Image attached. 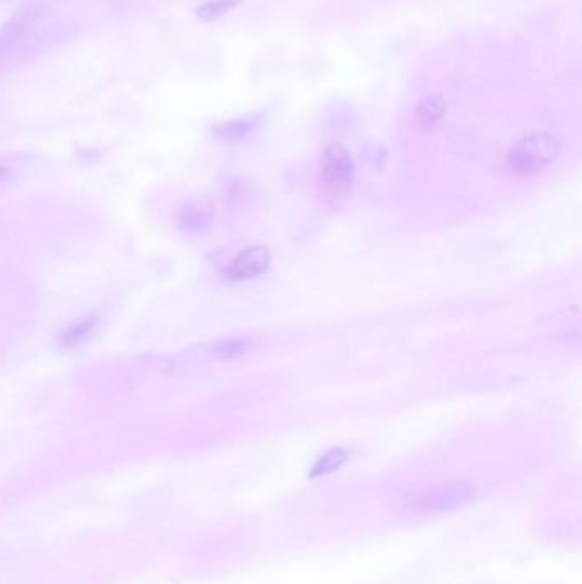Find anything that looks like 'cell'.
<instances>
[{"instance_id":"4","label":"cell","mask_w":582,"mask_h":584,"mask_svg":"<svg viewBox=\"0 0 582 584\" xmlns=\"http://www.w3.org/2000/svg\"><path fill=\"white\" fill-rule=\"evenodd\" d=\"M270 267V252L265 246H251L245 252L239 253L233 262L229 263L226 275L229 281H248L257 279Z\"/></svg>"},{"instance_id":"6","label":"cell","mask_w":582,"mask_h":584,"mask_svg":"<svg viewBox=\"0 0 582 584\" xmlns=\"http://www.w3.org/2000/svg\"><path fill=\"white\" fill-rule=\"evenodd\" d=\"M250 340L248 339H224L212 342V344L198 347L192 352V357H188V363L200 361V363H209V361H229L236 357L243 356L250 349Z\"/></svg>"},{"instance_id":"12","label":"cell","mask_w":582,"mask_h":584,"mask_svg":"<svg viewBox=\"0 0 582 584\" xmlns=\"http://www.w3.org/2000/svg\"><path fill=\"white\" fill-rule=\"evenodd\" d=\"M241 2L243 0H209L198 7L197 18L202 19L204 23H214L222 16H226L227 12L233 11Z\"/></svg>"},{"instance_id":"13","label":"cell","mask_w":582,"mask_h":584,"mask_svg":"<svg viewBox=\"0 0 582 584\" xmlns=\"http://www.w3.org/2000/svg\"><path fill=\"white\" fill-rule=\"evenodd\" d=\"M7 176H9V170H7V168H4V166H0V182H4Z\"/></svg>"},{"instance_id":"1","label":"cell","mask_w":582,"mask_h":584,"mask_svg":"<svg viewBox=\"0 0 582 584\" xmlns=\"http://www.w3.org/2000/svg\"><path fill=\"white\" fill-rule=\"evenodd\" d=\"M560 152V139L550 132H536L524 137L523 141L507 154L506 164L516 175H535L548 164L553 163Z\"/></svg>"},{"instance_id":"8","label":"cell","mask_w":582,"mask_h":584,"mask_svg":"<svg viewBox=\"0 0 582 584\" xmlns=\"http://www.w3.org/2000/svg\"><path fill=\"white\" fill-rule=\"evenodd\" d=\"M446 111H448V105H446L444 98L437 96V94H431V96L422 98L415 108V120L422 129L431 130L443 120Z\"/></svg>"},{"instance_id":"2","label":"cell","mask_w":582,"mask_h":584,"mask_svg":"<svg viewBox=\"0 0 582 584\" xmlns=\"http://www.w3.org/2000/svg\"><path fill=\"white\" fill-rule=\"evenodd\" d=\"M475 494V485L470 482H448L420 491L410 501V508L425 514L449 513L472 503Z\"/></svg>"},{"instance_id":"3","label":"cell","mask_w":582,"mask_h":584,"mask_svg":"<svg viewBox=\"0 0 582 584\" xmlns=\"http://www.w3.org/2000/svg\"><path fill=\"white\" fill-rule=\"evenodd\" d=\"M354 161L349 151L340 144H332L323 152L321 159V187L326 197L342 199L352 188L354 183Z\"/></svg>"},{"instance_id":"11","label":"cell","mask_w":582,"mask_h":584,"mask_svg":"<svg viewBox=\"0 0 582 584\" xmlns=\"http://www.w3.org/2000/svg\"><path fill=\"white\" fill-rule=\"evenodd\" d=\"M347 460H349V453L344 448H333V450L326 451L325 455H321L316 460L315 467L311 470V477L316 479V477L333 474L344 467Z\"/></svg>"},{"instance_id":"7","label":"cell","mask_w":582,"mask_h":584,"mask_svg":"<svg viewBox=\"0 0 582 584\" xmlns=\"http://www.w3.org/2000/svg\"><path fill=\"white\" fill-rule=\"evenodd\" d=\"M214 221L212 207L205 202H188L178 214V226L187 233H202Z\"/></svg>"},{"instance_id":"5","label":"cell","mask_w":582,"mask_h":584,"mask_svg":"<svg viewBox=\"0 0 582 584\" xmlns=\"http://www.w3.org/2000/svg\"><path fill=\"white\" fill-rule=\"evenodd\" d=\"M43 9V2H31L0 30V55L9 52L24 40L31 24H35L43 16Z\"/></svg>"},{"instance_id":"10","label":"cell","mask_w":582,"mask_h":584,"mask_svg":"<svg viewBox=\"0 0 582 584\" xmlns=\"http://www.w3.org/2000/svg\"><path fill=\"white\" fill-rule=\"evenodd\" d=\"M94 332H96V320L88 318V320H81V322L72 323L70 327L65 328L64 332L60 333V345L65 349H76L86 344L91 340Z\"/></svg>"},{"instance_id":"9","label":"cell","mask_w":582,"mask_h":584,"mask_svg":"<svg viewBox=\"0 0 582 584\" xmlns=\"http://www.w3.org/2000/svg\"><path fill=\"white\" fill-rule=\"evenodd\" d=\"M257 125V117L239 118L233 122L217 123L212 127V134L224 142H238L257 129Z\"/></svg>"}]
</instances>
